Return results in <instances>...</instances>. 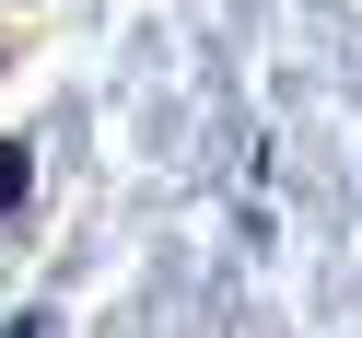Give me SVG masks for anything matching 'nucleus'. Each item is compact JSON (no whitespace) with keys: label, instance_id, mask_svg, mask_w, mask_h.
<instances>
[{"label":"nucleus","instance_id":"1","mask_svg":"<svg viewBox=\"0 0 362 338\" xmlns=\"http://www.w3.org/2000/svg\"><path fill=\"white\" fill-rule=\"evenodd\" d=\"M24 187H35V152H24V140H0V210H12Z\"/></svg>","mask_w":362,"mask_h":338}]
</instances>
